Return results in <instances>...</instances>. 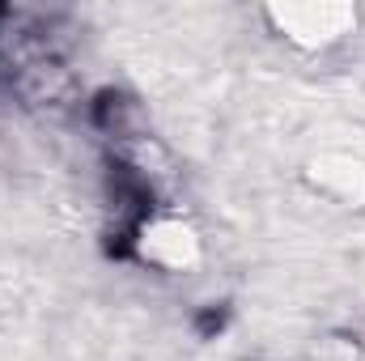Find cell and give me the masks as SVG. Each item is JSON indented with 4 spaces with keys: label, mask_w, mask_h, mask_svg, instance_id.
Returning a JSON list of instances; mask_svg holds the SVG:
<instances>
[{
    "label": "cell",
    "mask_w": 365,
    "mask_h": 361,
    "mask_svg": "<svg viewBox=\"0 0 365 361\" xmlns=\"http://www.w3.org/2000/svg\"><path fill=\"white\" fill-rule=\"evenodd\" d=\"M221 323H225V319H221V310H204L200 332H204V336H212V332H221Z\"/></svg>",
    "instance_id": "cell-1"
}]
</instances>
